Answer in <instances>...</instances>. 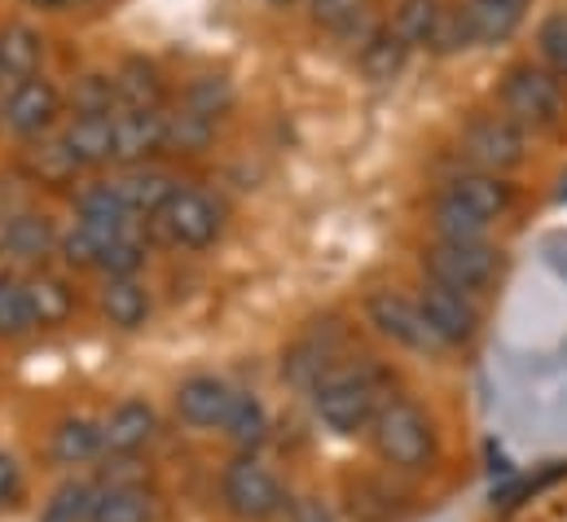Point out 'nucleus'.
<instances>
[{
	"instance_id": "5",
	"label": "nucleus",
	"mask_w": 567,
	"mask_h": 522,
	"mask_svg": "<svg viewBox=\"0 0 567 522\" xmlns=\"http://www.w3.org/2000/svg\"><path fill=\"white\" fill-rule=\"evenodd\" d=\"M506 255L497 242H426L419 251V272L423 281L462 290L471 299L488 294L502 281Z\"/></svg>"
},
{
	"instance_id": "43",
	"label": "nucleus",
	"mask_w": 567,
	"mask_h": 522,
	"mask_svg": "<svg viewBox=\"0 0 567 522\" xmlns=\"http://www.w3.org/2000/svg\"><path fill=\"white\" fill-rule=\"evenodd\" d=\"M22 497H27V470L9 448H0V514L13 510Z\"/></svg>"
},
{
	"instance_id": "2",
	"label": "nucleus",
	"mask_w": 567,
	"mask_h": 522,
	"mask_svg": "<svg viewBox=\"0 0 567 522\" xmlns=\"http://www.w3.org/2000/svg\"><path fill=\"white\" fill-rule=\"evenodd\" d=\"M370 452L396 479H423L440 466V426L419 395L396 392L370 426Z\"/></svg>"
},
{
	"instance_id": "33",
	"label": "nucleus",
	"mask_w": 567,
	"mask_h": 522,
	"mask_svg": "<svg viewBox=\"0 0 567 522\" xmlns=\"http://www.w3.org/2000/svg\"><path fill=\"white\" fill-rule=\"evenodd\" d=\"M22 171L31 176V185H44V189H66L75 185V176L84 171L71 149L62 145V136H49V140H35L22 149Z\"/></svg>"
},
{
	"instance_id": "9",
	"label": "nucleus",
	"mask_w": 567,
	"mask_h": 522,
	"mask_svg": "<svg viewBox=\"0 0 567 522\" xmlns=\"http://www.w3.org/2000/svg\"><path fill=\"white\" fill-rule=\"evenodd\" d=\"M348 343H352V338H348V325L334 321V316L303 325V334L286 347V356H282L286 387H295L299 395H312L317 383H321L330 369H339V365L348 361Z\"/></svg>"
},
{
	"instance_id": "31",
	"label": "nucleus",
	"mask_w": 567,
	"mask_h": 522,
	"mask_svg": "<svg viewBox=\"0 0 567 522\" xmlns=\"http://www.w3.org/2000/svg\"><path fill=\"white\" fill-rule=\"evenodd\" d=\"M93 505H97V479L89 474H62L40 510H35V522H93Z\"/></svg>"
},
{
	"instance_id": "29",
	"label": "nucleus",
	"mask_w": 567,
	"mask_h": 522,
	"mask_svg": "<svg viewBox=\"0 0 567 522\" xmlns=\"http://www.w3.org/2000/svg\"><path fill=\"white\" fill-rule=\"evenodd\" d=\"M269 408L256 392H238L234 408H229V421H225V443L234 448V457H260V448L269 443Z\"/></svg>"
},
{
	"instance_id": "12",
	"label": "nucleus",
	"mask_w": 567,
	"mask_h": 522,
	"mask_svg": "<svg viewBox=\"0 0 567 522\" xmlns=\"http://www.w3.org/2000/svg\"><path fill=\"white\" fill-rule=\"evenodd\" d=\"M419 303H423V316L431 325V334L440 338L444 352H457V347H471L484 330V312H480V299L462 294V290H449V285H435L423 281L419 285Z\"/></svg>"
},
{
	"instance_id": "1",
	"label": "nucleus",
	"mask_w": 567,
	"mask_h": 522,
	"mask_svg": "<svg viewBox=\"0 0 567 522\" xmlns=\"http://www.w3.org/2000/svg\"><path fill=\"white\" fill-rule=\"evenodd\" d=\"M396 395V374L392 365H383L379 356H348L339 369H330L312 399V417L321 421V430H330L334 439H361L370 435L374 417L383 413V404Z\"/></svg>"
},
{
	"instance_id": "39",
	"label": "nucleus",
	"mask_w": 567,
	"mask_h": 522,
	"mask_svg": "<svg viewBox=\"0 0 567 522\" xmlns=\"http://www.w3.org/2000/svg\"><path fill=\"white\" fill-rule=\"evenodd\" d=\"M533 44H537V62L567 84V4L564 9H550L537 31H533Z\"/></svg>"
},
{
	"instance_id": "46",
	"label": "nucleus",
	"mask_w": 567,
	"mask_h": 522,
	"mask_svg": "<svg viewBox=\"0 0 567 522\" xmlns=\"http://www.w3.org/2000/svg\"><path fill=\"white\" fill-rule=\"evenodd\" d=\"M260 4H265V9H274V13H278V9H295V4H299V0H260Z\"/></svg>"
},
{
	"instance_id": "11",
	"label": "nucleus",
	"mask_w": 567,
	"mask_h": 522,
	"mask_svg": "<svg viewBox=\"0 0 567 522\" xmlns=\"http://www.w3.org/2000/svg\"><path fill=\"white\" fill-rule=\"evenodd\" d=\"M115 466V474H97V505H93V522H163V497L154 492V483L145 479L142 461H120L106 457Z\"/></svg>"
},
{
	"instance_id": "44",
	"label": "nucleus",
	"mask_w": 567,
	"mask_h": 522,
	"mask_svg": "<svg viewBox=\"0 0 567 522\" xmlns=\"http://www.w3.org/2000/svg\"><path fill=\"white\" fill-rule=\"evenodd\" d=\"M282 519L286 522H339V514H334V505H330L326 497H317V492H290Z\"/></svg>"
},
{
	"instance_id": "28",
	"label": "nucleus",
	"mask_w": 567,
	"mask_h": 522,
	"mask_svg": "<svg viewBox=\"0 0 567 522\" xmlns=\"http://www.w3.org/2000/svg\"><path fill=\"white\" fill-rule=\"evenodd\" d=\"M462 4H466V18H471L480 49L511 44L528 18V0H462Z\"/></svg>"
},
{
	"instance_id": "34",
	"label": "nucleus",
	"mask_w": 567,
	"mask_h": 522,
	"mask_svg": "<svg viewBox=\"0 0 567 522\" xmlns=\"http://www.w3.org/2000/svg\"><path fill=\"white\" fill-rule=\"evenodd\" d=\"M216 145V124L185 111L181 102L167 106V124H163V154H181V158H194V154H207Z\"/></svg>"
},
{
	"instance_id": "32",
	"label": "nucleus",
	"mask_w": 567,
	"mask_h": 522,
	"mask_svg": "<svg viewBox=\"0 0 567 522\" xmlns=\"http://www.w3.org/2000/svg\"><path fill=\"white\" fill-rule=\"evenodd\" d=\"M308 18H312V27H321L326 35H339L348 44H361L379 27L370 0H308Z\"/></svg>"
},
{
	"instance_id": "3",
	"label": "nucleus",
	"mask_w": 567,
	"mask_h": 522,
	"mask_svg": "<svg viewBox=\"0 0 567 522\" xmlns=\"http://www.w3.org/2000/svg\"><path fill=\"white\" fill-rule=\"evenodd\" d=\"M497 111L528 136H559L567 124V84L542 62H511L497 80Z\"/></svg>"
},
{
	"instance_id": "40",
	"label": "nucleus",
	"mask_w": 567,
	"mask_h": 522,
	"mask_svg": "<svg viewBox=\"0 0 567 522\" xmlns=\"http://www.w3.org/2000/svg\"><path fill=\"white\" fill-rule=\"evenodd\" d=\"M426 49L440 53V58H453V53L475 49V31H471V18H466V4H462V0H449V4H444L440 27H435V35H431Z\"/></svg>"
},
{
	"instance_id": "15",
	"label": "nucleus",
	"mask_w": 567,
	"mask_h": 522,
	"mask_svg": "<svg viewBox=\"0 0 567 522\" xmlns=\"http://www.w3.org/2000/svg\"><path fill=\"white\" fill-rule=\"evenodd\" d=\"M106 443H102V417L89 413H66L53 421L49 439H44V461L62 474H80L84 466L102 461Z\"/></svg>"
},
{
	"instance_id": "22",
	"label": "nucleus",
	"mask_w": 567,
	"mask_h": 522,
	"mask_svg": "<svg viewBox=\"0 0 567 522\" xmlns=\"http://www.w3.org/2000/svg\"><path fill=\"white\" fill-rule=\"evenodd\" d=\"M27 299H31L35 330H62V325H71V316L80 307L71 281L62 272H53V268H31L27 272Z\"/></svg>"
},
{
	"instance_id": "38",
	"label": "nucleus",
	"mask_w": 567,
	"mask_h": 522,
	"mask_svg": "<svg viewBox=\"0 0 567 522\" xmlns=\"http://www.w3.org/2000/svg\"><path fill=\"white\" fill-rule=\"evenodd\" d=\"M71 115H120V93L111 71H84L71 88Z\"/></svg>"
},
{
	"instance_id": "21",
	"label": "nucleus",
	"mask_w": 567,
	"mask_h": 522,
	"mask_svg": "<svg viewBox=\"0 0 567 522\" xmlns=\"http://www.w3.org/2000/svg\"><path fill=\"white\" fill-rule=\"evenodd\" d=\"M58 136L84 171L115 163V115H66Z\"/></svg>"
},
{
	"instance_id": "20",
	"label": "nucleus",
	"mask_w": 567,
	"mask_h": 522,
	"mask_svg": "<svg viewBox=\"0 0 567 522\" xmlns=\"http://www.w3.org/2000/svg\"><path fill=\"white\" fill-rule=\"evenodd\" d=\"M97 307H102L111 330L137 334V330H145V321L154 312V299H150V285L142 276H106L102 290H97Z\"/></svg>"
},
{
	"instance_id": "26",
	"label": "nucleus",
	"mask_w": 567,
	"mask_h": 522,
	"mask_svg": "<svg viewBox=\"0 0 567 522\" xmlns=\"http://www.w3.org/2000/svg\"><path fill=\"white\" fill-rule=\"evenodd\" d=\"M426 229H431V242H493L497 225H488L484 216H475L471 207L435 189V198L426 202Z\"/></svg>"
},
{
	"instance_id": "13",
	"label": "nucleus",
	"mask_w": 567,
	"mask_h": 522,
	"mask_svg": "<svg viewBox=\"0 0 567 522\" xmlns=\"http://www.w3.org/2000/svg\"><path fill=\"white\" fill-rule=\"evenodd\" d=\"M234 399H238V392H234L220 374H189V378L172 392V413H176V421H181L185 430L216 435V430H225Z\"/></svg>"
},
{
	"instance_id": "23",
	"label": "nucleus",
	"mask_w": 567,
	"mask_h": 522,
	"mask_svg": "<svg viewBox=\"0 0 567 522\" xmlns=\"http://www.w3.org/2000/svg\"><path fill=\"white\" fill-rule=\"evenodd\" d=\"M163 124H167V111H120L115 115V163L142 167L154 154H163Z\"/></svg>"
},
{
	"instance_id": "48",
	"label": "nucleus",
	"mask_w": 567,
	"mask_h": 522,
	"mask_svg": "<svg viewBox=\"0 0 567 522\" xmlns=\"http://www.w3.org/2000/svg\"><path fill=\"white\" fill-rule=\"evenodd\" d=\"M0 84H4V71H0Z\"/></svg>"
},
{
	"instance_id": "6",
	"label": "nucleus",
	"mask_w": 567,
	"mask_h": 522,
	"mask_svg": "<svg viewBox=\"0 0 567 522\" xmlns=\"http://www.w3.org/2000/svg\"><path fill=\"white\" fill-rule=\"evenodd\" d=\"M528 140L533 136L519 128V124H511L502 111H475L457 128V154L475 171L511 176V171H519L528 163Z\"/></svg>"
},
{
	"instance_id": "14",
	"label": "nucleus",
	"mask_w": 567,
	"mask_h": 522,
	"mask_svg": "<svg viewBox=\"0 0 567 522\" xmlns=\"http://www.w3.org/2000/svg\"><path fill=\"white\" fill-rule=\"evenodd\" d=\"M163 435V421H158V408L133 395V399H120L106 417H102V443H106V457H120V461H137L145 457Z\"/></svg>"
},
{
	"instance_id": "25",
	"label": "nucleus",
	"mask_w": 567,
	"mask_h": 522,
	"mask_svg": "<svg viewBox=\"0 0 567 522\" xmlns=\"http://www.w3.org/2000/svg\"><path fill=\"white\" fill-rule=\"evenodd\" d=\"M75 225H84L93 233H106V238H120V233L137 229L133 211L124 207V198L115 194L111 180H93L75 194Z\"/></svg>"
},
{
	"instance_id": "30",
	"label": "nucleus",
	"mask_w": 567,
	"mask_h": 522,
	"mask_svg": "<svg viewBox=\"0 0 567 522\" xmlns=\"http://www.w3.org/2000/svg\"><path fill=\"white\" fill-rule=\"evenodd\" d=\"M44 35L31 22H4L0 27V71L9 84L44 75Z\"/></svg>"
},
{
	"instance_id": "45",
	"label": "nucleus",
	"mask_w": 567,
	"mask_h": 522,
	"mask_svg": "<svg viewBox=\"0 0 567 522\" xmlns=\"http://www.w3.org/2000/svg\"><path fill=\"white\" fill-rule=\"evenodd\" d=\"M22 4H31V9H44V13H53V9H66V4H75V0H22Z\"/></svg>"
},
{
	"instance_id": "27",
	"label": "nucleus",
	"mask_w": 567,
	"mask_h": 522,
	"mask_svg": "<svg viewBox=\"0 0 567 522\" xmlns=\"http://www.w3.org/2000/svg\"><path fill=\"white\" fill-rule=\"evenodd\" d=\"M111 75H115L120 111H167V80H163V71L154 62L133 53Z\"/></svg>"
},
{
	"instance_id": "24",
	"label": "nucleus",
	"mask_w": 567,
	"mask_h": 522,
	"mask_svg": "<svg viewBox=\"0 0 567 522\" xmlns=\"http://www.w3.org/2000/svg\"><path fill=\"white\" fill-rule=\"evenodd\" d=\"M410 58H414V49H410L388 22H379V27L357 44V71H361L370 84H392V80H401L405 66H410Z\"/></svg>"
},
{
	"instance_id": "47",
	"label": "nucleus",
	"mask_w": 567,
	"mask_h": 522,
	"mask_svg": "<svg viewBox=\"0 0 567 522\" xmlns=\"http://www.w3.org/2000/svg\"><path fill=\"white\" fill-rule=\"evenodd\" d=\"M559 202H567V176H564V189H559Z\"/></svg>"
},
{
	"instance_id": "10",
	"label": "nucleus",
	"mask_w": 567,
	"mask_h": 522,
	"mask_svg": "<svg viewBox=\"0 0 567 522\" xmlns=\"http://www.w3.org/2000/svg\"><path fill=\"white\" fill-rule=\"evenodd\" d=\"M0 128L9 132L13 140H22V145L58 136V128H62V93H58V84L44 80V75L9 84V93L0 102Z\"/></svg>"
},
{
	"instance_id": "7",
	"label": "nucleus",
	"mask_w": 567,
	"mask_h": 522,
	"mask_svg": "<svg viewBox=\"0 0 567 522\" xmlns=\"http://www.w3.org/2000/svg\"><path fill=\"white\" fill-rule=\"evenodd\" d=\"M150 225H154V233H158L167 247L198 255V251H212V247L225 238V207H220L207 189L181 185V189L172 194V202H167Z\"/></svg>"
},
{
	"instance_id": "4",
	"label": "nucleus",
	"mask_w": 567,
	"mask_h": 522,
	"mask_svg": "<svg viewBox=\"0 0 567 522\" xmlns=\"http://www.w3.org/2000/svg\"><path fill=\"white\" fill-rule=\"evenodd\" d=\"M216 501L229 522H278L286 514L290 488L265 457H229L216 479Z\"/></svg>"
},
{
	"instance_id": "41",
	"label": "nucleus",
	"mask_w": 567,
	"mask_h": 522,
	"mask_svg": "<svg viewBox=\"0 0 567 522\" xmlns=\"http://www.w3.org/2000/svg\"><path fill=\"white\" fill-rule=\"evenodd\" d=\"M106 242H111L106 233H93V229H84V225H71V229L62 233V242H58V255H62L66 268H75V272H97Z\"/></svg>"
},
{
	"instance_id": "17",
	"label": "nucleus",
	"mask_w": 567,
	"mask_h": 522,
	"mask_svg": "<svg viewBox=\"0 0 567 522\" xmlns=\"http://www.w3.org/2000/svg\"><path fill=\"white\" fill-rule=\"evenodd\" d=\"M440 194L457 198L462 207H471V211L484 216L488 225L506 220V216L515 211V202H519L511 176H493V171H475V167H457V171H449L444 185H440Z\"/></svg>"
},
{
	"instance_id": "16",
	"label": "nucleus",
	"mask_w": 567,
	"mask_h": 522,
	"mask_svg": "<svg viewBox=\"0 0 567 522\" xmlns=\"http://www.w3.org/2000/svg\"><path fill=\"white\" fill-rule=\"evenodd\" d=\"M410 497L396 488V474H348L343 479V514L352 522H405Z\"/></svg>"
},
{
	"instance_id": "37",
	"label": "nucleus",
	"mask_w": 567,
	"mask_h": 522,
	"mask_svg": "<svg viewBox=\"0 0 567 522\" xmlns=\"http://www.w3.org/2000/svg\"><path fill=\"white\" fill-rule=\"evenodd\" d=\"M449 0H396L388 27L410 44V49H426L435 27H440V13H444Z\"/></svg>"
},
{
	"instance_id": "36",
	"label": "nucleus",
	"mask_w": 567,
	"mask_h": 522,
	"mask_svg": "<svg viewBox=\"0 0 567 522\" xmlns=\"http://www.w3.org/2000/svg\"><path fill=\"white\" fill-rule=\"evenodd\" d=\"M234 102H238V93H234V80L229 75H194L181 88V106L194 111V115H203V119H212L216 128L234 111Z\"/></svg>"
},
{
	"instance_id": "35",
	"label": "nucleus",
	"mask_w": 567,
	"mask_h": 522,
	"mask_svg": "<svg viewBox=\"0 0 567 522\" xmlns=\"http://www.w3.org/2000/svg\"><path fill=\"white\" fill-rule=\"evenodd\" d=\"M35 334L31 321V299H27V276L13 268H0V343H22Z\"/></svg>"
},
{
	"instance_id": "18",
	"label": "nucleus",
	"mask_w": 567,
	"mask_h": 522,
	"mask_svg": "<svg viewBox=\"0 0 567 522\" xmlns=\"http://www.w3.org/2000/svg\"><path fill=\"white\" fill-rule=\"evenodd\" d=\"M58 242H62V233L40 211H9L0 225V251L9 260L31 263V268H44L49 255H58Z\"/></svg>"
},
{
	"instance_id": "42",
	"label": "nucleus",
	"mask_w": 567,
	"mask_h": 522,
	"mask_svg": "<svg viewBox=\"0 0 567 522\" xmlns=\"http://www.w3.org/2000/svg\"><path fill=\"white\" fill-rule=\"evenodd\" d=\"M145 260H150V247L137 238V229H128V233H120V238L106 242L97 272H106V276H142Z\"/></svg>"
},
{
	"instance_id": "8",
	"label": "nucleus",
	"mask_w": 567,
	"mask_h": 522,
	"mask_svg": "<svg viewBox=\"0 0 567 522\" xmlns=\"http://www.w3.org/2000/svg\"><path fill=\"white\" fill-rule=\"evenodd\" d=\"M361 316H365V325H370L383 343H392V347H401V352H414V356H440V352H444L440 338H435L431 325H426L419 294H405V290H396V285H379V290L365 294Z\"/></svg>"
},
{
	"instance_id": "19",
	"label": "nucleus",
	"mask_w": 567,
	"mask_h": 522,
	"mask_svg": "<svg viewBox=\"0 0 567 522\" xmlns=\"http://www.w3.org/2000/svg\"><path fill=\"white\" fill-rule=\"evenodd\" d=\"M111 185H115V194L124 198V207L133 211V220H142V216L154 220V216L172 202V194L181 189V180H176L167 167H154V163L120 167V176H111Z\"/></svg>"
}]
</instances>
